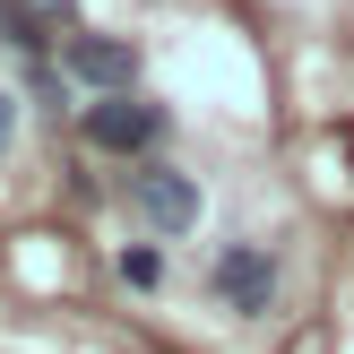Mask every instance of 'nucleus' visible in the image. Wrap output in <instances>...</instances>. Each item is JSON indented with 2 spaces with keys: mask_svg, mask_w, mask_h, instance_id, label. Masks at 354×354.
I'll return each instance as SVG.
<instances>
[{
  "mask_svg": "<svg viewBox=\"0 0 354 354\" xmlns=\"http://www.w3.org/2000/svg\"><path fill=\"white\" fill-rule=\"evenodd\" d=\"M61 69L86 86V95H130V78H138V44H121V35H69Z\"/></svg>",
  "mask_w": 354,
  "mask_h": 354,
  "instance_id": "7ed1b4c3",
  "label": "nucleus"
},
{
  "mask_svg": "<svg viewBox=\"0 0 354 354\" xmlns=\"http://www.w3.org/2000/svg\"><path fill=\"white\" fill-rule=\"evenodd\" d=\"M9 138H17V95H0V156H9Z\"/></svg>",
  "mask_w": 354,
  "mask_h": 354,
  "instance_id": "0eeeda50",
  "label": "nucleus"
},
{
  "mask_svg": "<svg viewBox=\"0 0 354 354\" xmlns=\"http://www.w3.org/2000/svg\"><path fill=\"white\" fill-rule=\"evenodd\" d=\"M35 9H44V17H61V9H69V0H35Z\"/></svg>",
  "mask_w": 354,
  "mask_h": 354,
  "instance_id": "6e6552de",
  "label": "nucleus"
},
{
  "mask_svg": "<svg viewBox=\"0 0 354 354\" xmlns=\"http://www.w3.org/2000/svg\"><path fill=\"white\" fill-rule=\"evenodd\" d=\"M121 286L156 294V286H165V251H156V242H130V251H121Z\"/></svg>",
  "mask_w": 354,
  "mask_h": 354,
  "instance_id": "39448f33",
  "label": "nucleus"
},
{
  "mask_svg": "<svg viewBox=\"0 0 354 354\" xmlns=\"http://www.w3.org/2000/svg\"><path fill=\"white\" fill-rule=\"evenodd\" d=\"M0 44L35 61V44H44V35H35V9H26V0H0Z\"/></svg>",
  "mask_w": 354,
  "mask_h": 354,
  "instance_id": "423d86ee",
  "label": "nucleus"
},
{
  "mask_svg": "<svg viewBox=\"0 0 354 354\" xmlns=\"http://www.w3.org/2000/svg\"><path fill=\"white\" fill-rule=\"evenodd\" d=\"M216 303L225 311H242V320H259V311L277 303V259L259 251V242H234V251H216Z\"/></svg>",
  "mask_w": 354,
  "mask_h": 354,
  "instance_id": "f03ea898",
  "label": "nucleus"
},
{
  "mask_svg": "<svg viewBox=\"0 0 354 354\" xmlns=\"http://www.w3.org/2000/svg\"><path fill=\"white\" fill-rule=\"evenodd\" d=\"M130 199H138V216H147L156 234H190V225H199V182H190V173H173V165L130 173Z\"/></svg>",
  "mask_w": 354,
  "mask_h": 354,
  "instance_id": "20e7f679",
  "label": "nucleus"
},
{
  "mask_svg": "<svg viewBox=\"0 0 354 354\" xmlns=\"http://www.w3.org/2000/svg\"><path fill=\"white\" fill-rule=\"evenodd\" d=\"M78 130H86V147H95V156H138V147H156V138H165V104L95 95V104L78 113Z\"/></svg>",
  "mask_w": 354,
  "mask_h": 354,
  "instance_id": "f257e3e1",
  "label": "nucleus"
}]
</instances>
